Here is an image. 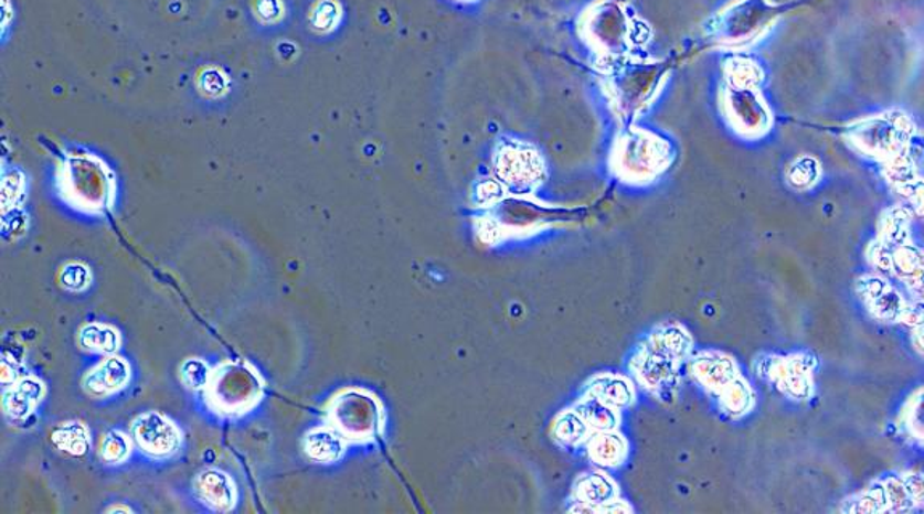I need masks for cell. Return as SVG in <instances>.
I'll return each mask as SVG.
<instances>
[{"label": "cell", "mask_w": 924, "mask_h": 514, "mask_svg": "<svg viewBox=\"0 0 924 514\" xmlns=\"http://www.w3.org/2000/svg\"><path fill=\"white\" fill-rule=\"evenodd\" d=\"M585 446L591 460L603 470L619 468L629 457V442L619 429L594 432Z\"/></svg>", "instance_id": "cell-22"}, {"label": "cell", "mask_w": 924, "mask_h": 514, "mask_svg": "<svg viewBox=\"0 0 924 514\" xmlns=\"http://www.w3.org/2000/svg\"><path fill=\"white\" fill-rule=\"evenodd\" d=\"M45 394H47V387L38 376H21L3 390V415L12 422L28 420L44 400Z\"/></svg>", "instance_id": "cell-16"}, {"label": "cell", "mask_w": 924, "mask_h": 514, "mask_svg": "<svg viewBox=\"0 0 924 514\" xmlns=\"http://www.w3.org/2000/svg\"><path fill=\"white\" fill-rule=\"evenodd\" d=\"M91 276L87 272L86 267L76 266H68L63 272V287L68 288L72 291H81L89 285Z\"/></svg>", "instance_id": "cell-34"}, {"label": "cell", "mask_w": 924, "mask_h": 514, "mask_svg": "<svg viewBox=\"0 0 924 514\" xmlns=\"http://www.w3.org/2000/svg\"><path fill=\"white\" fill-rule=\"evenodd\" d=\"M729 89L725 94V108L730 121L744 136H760L771 126V115L765 108L756 84L761 72L750 62H733L730 68Z\"/></svg>", "instance_id": "cell-5"}, {"label": "cell", "mask_w": 924, "mask_h": 514, "mask_svg": "<svg viewBox=\"0 0 924 514\" xmlns=\"http://www.w3.org/2000/svg\"><path fill=\"white\" fill-rule=\"evenodd\" d=\"M121 333L108 323L92 322L81 326L77 344L81 350L95 354L113 355L121 347Z\"/></svg>", "instance_id": "cell-25"}, {"label": "cell", "mask_w": 924, "mask_h": 514, "mask_svg": "<svg viewBox=\"0 0 924 514\" xmlns=\"http://www.w3.org/2000/svg\"><path fill=\"white\" fill-rule=\"evenodd\" d=\"M591 41L609 55H619L629 45L630 30L626 15L616 3H602L585 23Z\"/></svg>", "instance_id": "cell-13"}, {"label": "cell", "mask_w": 924, "mask_h": 514, "mask_svg": "<svg viewBox=\"0 0 924 514\" xmlns=\"http://www.w3.org/2000/svg\"><path fill=\"white\" fill-rule=\"evenodd\" d=\"M672 148L648 130L633 129L624 133L613 154V169L623 181L647 184L671 165Z\"/></svg>", "instance_id": "cell-4"}, {"label": "cell", "mask_w": 924, "mask_h": 514, "mask_svg": "<svg viewBox=\"0 0 924 514\" xmlns=\"http://www.w3.org/2000/svg\"><path fill=\"white\" fill-rule=\"evenodd\" d=\"M52 441L68 456H86L91 447L89 428L83 421L63 422L52 432Z\"/></svg>", "instance_id": "cell-28"}, {"label": "cell", "mask_w": 924, "mask_h": 514, "mask_svg": "<svg viewBox=\"0 0 924 514\" xmlns=\"http://www.w3.org/2000/svg\"><path fill=\"white\" fill-rule=\"evenodd\" d=\"M645 341L655 350L671 355L680 364L690 358L691 351H693V340H691L689 331L679 323L658 326Z\"/></svg>", "instance_id": "cell-23"}, {"label": "cell", "mask_w": 924, "mask_h": 514, "mask_svg": "<svg viewBox=\"0 0 924 514\" xmlns=\"http://www.w3.org/2000/svg\"><path fill=\"white\" fill-rule=\"evenodd\" d=\"M574 408L580 411L582 418L587 421L594 432L619 429L620 410L603 403L592 394H582L581 399L574 404Z\"/></svg>", "instance_id": "cell-27"}, {"label": "cell", "mask_w": 924, "mask_h": 514, "mask_svg": "<svg viewBox=\"0 0 924 514\" xmlns=\"http://www.w3.org/2000/svg\"><path fill=\"white\" fill-rule=\"evenodd\" d=\"M806 0L774 3L771 0H736L711 20L709 39L726 47H742L767 33L779 17L798 9Z\"/></svg>", "instance_id": "cell-2"}, {"label": "cell", "mask_w": 924, "mask_h": 514, "mask_svg": "<svg viewBox=\"0 0 924 514\" xmlns=\"http://www.w3.org/2000/svg\"><path fill=\"white\" fill-rule=\"evenodd\" d=\"M326 421L349 443H373L383 438L386 408L373 390L348 386L326 404Z\"/></svg>", "instance_id": "cell-1"}, {"label": "cell", "mask_w": 924, "mask_h": 514, "mask_svg": "<svg viewBox=\"0 0 924 514\" xmlns=\"http://www.w3.org/2000/svg\"><path fill=\"white\" fill-rule=\"evenodd\" d=\"M132 436L113 429L102 439L100 457L105 463L123 464L129 460L130 452H132Z\"/></svg>", "instance_id": "cell-30"}, {"label": "cell", "mask_w": 924, "mask_h": 514, "mask_svg": "<svg viewBox=\"0 0 924 514\" xmlns=\"http://www.w3.org/2000/svg\"><path fill=\"white\" fill-rule=\"evenodd\" d=\"M496 172L508 189L525 193L544 182L545 168L541 154L534 148L510 143L497 151Z\"/></svg>", "instance_id": "cell-8"}, {"label": "cell", "mask_w": 924, "mask_h": 514, "mask_svg": "<svg viewBox=\"0 0 924 514\" xmlns=\"http://www.w3.org/2000/svg\"><path fill=\"white\" fill-rule=\"evenodd\" d=\"M584 393L598 397L617 410L630 407L637 396L633 379L617 373H597L588 379Z\"/></svg>", "instance_id": "cell-21"}, {"label": "cell", "mask_w": 924, "mask_h": 514, "mask_svg": "<svg viewBox=\"0 0 924 514\" xmlns=\"http://www.w3.org/2000/svg\"><path fill=\"white\" fill-rule=\"evenodd\" d=\"M671 69L672 60L629 63L623 66L612 79L617 105L627 115H634L658 93L659 86Z\"/></svg>", "instance_id": "cell-6"}, {"label": "cell", "mask_w": 924, "mask_h": 514, "mask_svg": "<svg viewBox=\"0 0 924 514\" xmlns=\"http://www.w3.org/2000/svg\"><path fill=\"white\" fill-rule=\"evenodd\" d=\"M349 442L330 425L309 429L302 439V450L310 461L319 464L338 463L343 459Z\"/></svg>", "instance_id": "cell-19"}, {"label": "cell", "mask_w": 924, "mask_h": 514, "mask_svg": "<svg viewBox=\"0 0 924 514\" xmlns=\"http://www.w3.org/2000/svg\"><path fill=\"white\" fill-rule=\"evenodd\" d=\"M193 491H195L200 502L210 506L214 512H231L236 503L234 479L224 471L216 470V468L201 471L193 481Z\"/></svg>", "instance_id": "cell-18"}, {"label": "cell", "mask_w": 924, "mask_h": 514, "mask_svg": "<svg viewBox=\"0 0 924 514\" xmlns=\"http://www.w3.org/2000/svg\"><path fill=\"white\" fill-rule=\"evenodd\" d=\"M820 169L814 158L804 157L795 161L788 171V179L796 189H809L816 184Z\"/></svg>", "instance_id": "cell-33"}, {"label": "cell", "mask_w": 924, "mask_h": 514, "mask_svg": "<svg viewBox=\"0 0 924 514\" xmlns=\"http://www.w3.org/2000/svg\"><path fill=\"white\" fill-rule=\"evenodd\" d=\"M108 512H109V513H111V512H125V513H129V512H130V508H129V506H115V508H109V510H108Z\"/></svg>", "instance_id": "cell-35"}, {"label": "cell", "mask_w": 924, "mask_h": 514, "mask_svg": "<svg viewBox=\"0 0 924 514\" xmlns=\"http://www.w3.org/2000/svg\"><path fill=\"white\" fill-rule=\"evenodd\" d=\"M63 190L83 210L102 211L111 200L113 182L104 164L92 160H73L66 165Z\"/></svg>", "instance_id": "cell-7"}, {"label": "cell", "mask_w": 924, "mask_h": 514, "mask_svg": "<svg viewBox=\"0 0 924 514\" xmlns=\"http://www.w3.org/2000/svg\"><path fill=\"white\" fill-rule=\"evenodd\" d=\"M679 361L655 350L647 341L637 347L629 364L635 382L659 397L671 396L679 379Z\"/></svg>", "instance_id": "cell-9"}, {"label": "cell", "mask_w": 924, "mask_h": 514, "mask_svg": "<svg viewBox=\"0 0 924 514\" xmlns=\"http://www.w3.org/2000/svg\"><path fill=\"white\" fill-rule=\"evenodd\" d=\"M130 436L144 453L153 459H169L182 447V431L160 411H146L130 425Z\"/></svg>", "instance_id": "cell-10"}, {"label": "cell", "mask_w": 924, "mask_h": 514, "mask_svg": "<svg viewBox=\"0 0 924 514\" xmlns=\"http://www.w3.org/2000/svg\"><path fill=\"white\" fill-rule=\"evenodd\" d=\"M132 378L129 362L119 355H105L95 367L83 376L84 393L95 399H107L126 389Z\"/></svg>", "instance_id": "cell-14"}, {"label": "cell", "mask_w": 924, "mask_h": 514, "mask_svg": "<svg viewBox=\"0 0 924 514\" xmlns=\"http://www.w3.org/2000/svg\"><path fill=\"white\" fill-rule=\"evenodd\" d=\"M594 435L591 426L582 418L580 411L573 407L556 414L552 421V438L563 447H581L587 443Z\"/></svg>", "instance_id": "cell-24"}, {"label": "cell", "mask_w": 924, "mask_h": 514, "mask_svg": "<svg viewBox=\"0 0 924 514\" xmlns=\"http://www.w3.org/2000/svg\"><path fill=\"white\" fill-rule=\"evenodd\" d=\"M263 376L246 361H227L213 370L210 385L204 389L211 410L222 417L248 414L263 400Z\"/></svg>", "instance_id": "cell-3"}, {"label": "cell", "mask_w": 924, "mask_h": 514, "mask_svg": "<svg viewBox=\"0 0 924 514\" xmlns=\"http://www.w3.org/2000/svg\"><path fill=\"white\" fill-rule=\"evenodd\" d=\"M762 375L777 383L778 387L796 399H804L813 394V362L809 357L792 355L774 358L765 364Z\"/></svg>", "instance_id": "cell-15"}, {"label": "cell", "mask_w": 924, "mask_h": 514, "mask_svg": "<svg viewBox=\"0 0 924 514\" xmlns=\"http://www.w3.org/2000/svg\"><path fill=\"white\" fill-rule=\"evenodd\" d=\"M862 295L878 319L888 320V322H901V320H904L905 312L909 311L901 295L894 288L889 287L886 281L881 280V278L863 280Z\"/></svg>", "instance_id": "cell-20"}, {"label": "cell", "mask_w": 924, "mask_h": 514, "mask_svg": "<svg viewBox=\"0 0 924 514\" xmlns=\"http://www.w3.org/2000/svg\"><path fill=\"white\" fill-rule=\"evenodd\" d=\"M715 396H718L722 411L732 418L744 417L756 405V393H754L750 383L743 378L742 373L733 378L729 385L722 387Z\"/></svg>", "instance_id": "cell-26"}, {"label": "cell", "mask_w": 924, "mask_h": 514, "mask_svg": "<svg viewBox=\"0 0 924 514\" xmlns=\"http://www.w3.org/2000/svg\"><path fill=\"white\" fill-rule=\"evenodd\" d=\"M690 361L691 375L712 394H718L740 375L739 365L724 352H700L690 357Z\"/></svg>", "instance_id": "cell-17"}, {"label": "cell", "mask_w": 924, "mask_h": 514, "mask_svg": "<svg viewBox=\"0 0 924 514\" xmlns=\"http://www.w3.org/2000/svg\"><path fill=\"white\" fill-rule=\"evenodd\" d=\"M574 512L612 513L629 512L619 500V485L603 470L581 474L573 485Z\"/></svg>", "instance_id": "cell-12"}, {"label": "cell", "mask_w": 924, "mask_h": 514, "mask_svg": "<svg viewBox=\"0 0 924 514\" xmlns=\"http://www.w3.org/2000/svg\"><path fill=\"white\" fill-rule=\"evenodd\" d=\"M851 137L852 142L871 157L892 160L904 153L910 132L899 118H877L857 125Z\"/></svg>", "instance_id": "cell-11"}, {"label": "cell", "mask_w": 924, "mask_h": 514, "mask_svg": "<svg viewBox=\"0 0 924 514\" xmlns=\"http://www.w3.org/2000/svg\"><path fill=\"white\" fill-rule=\"evenodd\" d=\"M889 269L895 270L904 280L913 281L915 277H922V253L916 251L915 246L905 243L895 246L889 256Z\"/></svg>", "instance_id": "cell-29"}, {"label": "cell", "mask_w": 924, "mask_h": 514, "mask_svg": "<svg viewBox=\"0 0 924 514\" xmlns=\"http://www.w3.org/2000/svg\"><path fill=\"white\" fill-rule=\"evenodd\" d=\"M213 368L203 358H187L181 365V379L183 385L193 390H204L210 385Z\"/></svg>", "instance_id": "cell-32"}, {"label": "cell", "mask_w": 924, "mask_h": 514, "mask_svg": "<svg viewBox=\"0 0 924 514\" xmlns=\"http://www.w3.org/2000/svg\"><path fill=\"white\" fill-rule=\"evenodd\" d=\"M901 428L904 429L909 438L918 439L923 441V390L913 394L909 403L905 404L904 410L901 411Z\"/></svg>", "instance_id": "cell-31"}]
</instances>
